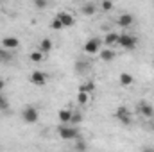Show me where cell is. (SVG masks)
Wrapping results in <instances>:
<instances>
[{
    "label": "cell",
    "instance_id": "cell-1",
    "mask_svg": "<svg viewBox=\"0 0 154 152\" xmlns=\"http://www.w3.org/2000/svg\"><path fill=\"white\" fill-rule=\"evenodd\" d=\"M57 134H59V138H63V140H79V138H81L79 129L74 127V125H61V127L57 129Z\"/></svg>",
    "mask_w": 154,
    "mask_h": 152
},
{
    "label": "cell",
    "instance_id": "cell-2",
    "mask_svg": "<svg viewBox=\"0 0 154 152\" xmlns=\"http://www.w3.org/2000/svg\"><path fill=\"white\" fill-rule=\"evenodd\" d=\"M136 36L129 34V32H122L118 34V45L124 48V50H134L136 48Z\"/></svg>",
    "mask_w": 154,
    "mask_h": 152
},
{
    "label": "cell",
    "instance_id": "cell-3",
    "mask_svg": "<svg viewBox=\"0 0 154 152\" xmlns=\"http://www.w3.org/2000/svg\"><path fill=\"white\" fill-rule=\"evenodd\" d=\"M22 118H23L25 123H36L38 118H39L38 108H34V106H27V108L22 111Z\"/></svg>",
    "mask_w": 154,
    "mask_h": 152
},
{
    "label": "cell",
    "instance_id": "cell-4",
    "mask_svg": "<svg viewBox=\"0 0 154 152\" xmlns=\"http://www.w3.org/2000/svg\"><path fill=\"white\" fill-rule=\"evenodd\" d=\"M115 118L120 122V123H124V125H129V123L133 122V114H131V111H129L125 106H120V108H116Z\"/></svg>",
    "mask_w": 154,
    "mask_h": 152
},
{
    "label": "cell",
    "instance_id": "cell-5",
    "mask_svg": "<svg viewBox=\"0 0 154 152\" xmlns=\"http://www.w3.org/2000/svg\"><path fill=\"white\" fill-rule=\"evenodd\" d=\"M100 45H102V39H99V38H91V39H88L86 43H84V52L86 54H99L100 52Z\"/></svg>",
    "mask_w": 154,
    "mask_h": 152
},
{
    "label": "cell",
    "instance_id": "cell-6",
    "mask_svg": "<svg viewBox=\"0 0 154 152\" xmlns=\"http://www.w3.org/2000/svg\"><path fill=\"white\" fill-rule=\"evenodd\" d=\"M29 81H31L34 86H45L47 81H48V77H47L45 72H41V70H34V72L29 75Z\"/></svg>",
    "mask_w": 154,
    "mask_h": 152
},
{
    "label": "cell",
    "instance_id": "cell-7",
    "mask_svg": "<svg viewBox=\"0 0 154 152\" xmlns=\"http://www.w3.org/2000/svg\"><path fill=\"white\" fill-rule=\"evenodd\" d=\"M56 18L63 23V27H72L74 23H75V18H74V14H70L68 11H59L57 14H56Z\"/></svg>",
    "mask_w": 154,
    "mask_h": 152
},
{
    "label": "cell",
    "instance_id": "cell-8",
    "mask_svg": "<svg viewBox=\"0 0 154 152\" xmlns=\"http://www.w3.org/2000/svg\"><path fill=\"white\" fill-rule=\"evenodd\" d=\"M116 23H118L122 29H127V27H131V25L134 23V16L129 14V13H124V14H120V16L116 18Z\"/></svg>",
    "mask_w": 154,
    "mask_h": 152
},
{
    "label": "cell",
    "instance_id": "cell-9",
    "mask_svg": "<svg viewBox=\"0 0 154 152\" xmlns=\"http://www.w3.org/2000/svg\"><path fill=\"white\" fill-rule=\"evenodd\" d=\"M20 47V39L16 36H5L2 39V48L5 50H13V48H18Z\"/></svg>",
    "mask_w": 154,
    "mask_h": 152
},
{
    "label": "cell",
    "instance_id": "cell-10",
    "mask_svg": "<svg viewBox=\"0 0 154 152\" xmlns=\"http://www.w3.org/2000/svg\"><path fill=\"white\" fill-rule=\"evenodd\" d=\"M138 111H140V114H142L143 118H152L154 116V108L149 104V102H140Z\"/></svg>",
    "mask_w": 154,
    "mask_h": 152
},
{
    "label": "cell",
    "instance_id": "cell-11",
    "mask_svg": "<svg viewBox=\"0 0 154 152\" xmlns=\"http://www.w3.org/2000/svg\"><path fill=\"white\" fill-rule=\"evenodd\" d=\"M102 45H106V48H111V47L118 45V34L116 32H108L102 39Z\"/></svg>",
    "mask_w": 154,
    "mask_h": 152
},
{
    "label": "cell",
    "instance_id": "cell-12",
    "mask_svg": "<svg viewBox=\"0 0 154 152\" xmlns=\"http://www.w3.org/2000/svg\"><path fill=\"white\" fill-rule=\"evenodd\" d=\"M72 111L70 109H59L57 111V118H59V122H61V125H68L70 123V120H72Z\"/></svg>",
    "mask_w": 154,
    "mask_h": 152
},
{
    "label": "cell",
    "instance_id": "cell-13",
    "mask_svg": "<svg viewBox=\"0 0 154 152\" xmlns=\"http://www.w3.org/2000/svg\"><path fill=\"white\" fill-rule=\"evenodd\" d=\"M118 81H120V86H124V88H129L133 82H134V77L131 75L129 72H122L120 77H118Z\"/></svg>",
    "mask_w": 154,
    "mask_h": 152
},
{
    "label": "cell",
    "instance_id": "cell-14",
    "mask_svg": "<svg viewBox=\"0 0 154 152\" xmlns=\"http://www.w3.org/2000/svg\"><path fill=\"white\" fill-rule=\"evenodd\" d=\"M81 13H82V14H86V16H91V14H95V13H97V5H95L93 2H86V4H82V5H81Z\"/></svg>",
    "mask_w": 154,
    "mask_h": 152
},
{
    "label": "cell",
    "instance_id": "cell-15",
    "mask_svg": "<svg viewBox=\"0 0 154 152\" xmlns=\"http://www.w3.org/2000/svg\"><path fill=\"white\" fill-rule=\"evenodd\" d=\"M115 50H111V48H102L100 52H99V57L102 59V61H106V63H109V61H113L115 59Z\"/></svg>",
    "mask_w": 154,
    "mask_h": 152
},
{
    "label": "cell",
    "instance_id": "cell-16",
    "mask_svg": "<svg viewBox=\"0 0 154 152\" xmlns=\"http://www.w3.org/2000/svg\"><path fill=\"white\" fill-rule=\"evenodd\" d=\"M52 39H48V38H43L41 41H39V52H43V54H48L50 50H52Z\"/></svg>",
    "mask_w": 154,
    "mask_h": 152
},
{
    "label": "cell",
    "instance_id": "cell-17",
    "mask_svg": "<svg viewBox=\"0 0 154 152\" xmlns=\"http://www.w3.org/2000/svg\"><path fill=\"white\" fill-rule=\"evenodd\" d=\"M79 91H84V93L91 95V93L95 91V82H93V81H86V82H82V84L79 86Z\"/></svg>",
    "mask_w": 154,
    "mask_h": 152
},
{
    "label": "cell",
    "instance_id": "cell-18",
    "mask_svg": "<svg viewBox=\"0 0 154 152\" xmlns=\"http://www.w3.org/2000/svg\"><path fill=\"white\" fill-rule=\"evenodd\" d=\"M14 61V56L5 50V48H0V63H13Z\"/></svg>",
    "mask_w": 154,
    "mask_h": 152
},
{
    "label": "cell",
    "instance_id": "cell-19",
    "mask_svg": "<svg viewBox=\"0 0 154 152\" xmlns=\"http://www.w3.org/2000/svg\"><path fill=\"white\" fill-rule=\"evenodd\" d=\"M90 102V95L84 93V91H77V104L79 106H86Z\"/></svg>",
    "mask_w": 154,
    "mask_h": 152
},
{
    "label": "cell",
    "instance_id": "cell-20",
    "mask_svg": "<svg viewBox=\"0 0 154 152\" xmlns=\"http://www.w3.org/2000/svg\"><path fill=\"white\" fill-rule=\"evenodd\" d=\"M29 59H31L32 63H41V61L45 59V54H43V52H39V50H36V52H31Z\"/></svg>",
    "mask_w": 154,
    "mask_h": 152
},
{
    "label": "cell",
    "instance_id": "cell-21",
    "mask_svg": "<svg viewBox=\"0 0 154 152\" xmlns=\"http://www.w3.org/2000/svg\"><path fill=\"white\" fill-rule=\"evenodd\" d=\"M0 111H9V100L4 93H0Z\"/></svg>",
    "mask_w": 154,
    "mask_h": 152
},
{
    "label": "cell",
    "instance_id": "cell-22",
    "mask_svg": "<svg viewBox=\"0 0 154 152\" xmlns=\"http://www.w3.org/2000/svg\"><path fill=\"white\" fill-rule=\"evenodd\" d=\"M50 29H54V31H61V29H65V27H63V23L54 16V20L50 22Z\"/></svg>",
    "mask_w": 154,
    "mask_h": 152
},
{
    "label": "cell",
    "instance_id": "cell-23",
    "mask_svg": "<svg viewBox=\"0 0 154 152\" xmlns=\"http://www.w3.org/2000/svg\"><path fill=\"white\" fill-rule=\"evenodd\" d=\"M77 143H75V150L77 152H84L86 150V141L82 140V138H79V140H75Z\"/></svg>",
    "mask_w": 154,
    "mask_h": 152
},
{
    "label": "cell",
    "instance_id": "cell-24",
    "mask_svg": "<svg viewBox=\"0 0 154 152\" xmlns=\"http://www.w3.org/2000/svg\"><path fill=\"white\" fill-rule=\"evenodd\" d=\"M81 122H82V114H81V113H74V114H72V120H70V123H74V127H77Z\"/></svg>",
    "mask_w": 154,
    "mask_h": 152
},
{
    "label": "cell",
    "instance_id": "cell-25",
    "mask_svg": "<svg viewBox=\"0 0 154 152\" xmlns=\"http://www.w3.org/2000/svg\"><path fill=\"white\" fill-rule=\"evenodd\" d=\"M100 7H102L104 11H111V9H113V2H109V0H104V2H100Z\"/></svg>",
    "mask_w": 154,
    "mask_h": 152
},
{
    "label": "cell",
    "instance_id": "cell-26",
    "mask_svg": "<svg viewBox=\"0 0 154 152\" xmlns=\"http://www.w3.org/2000/svg\"><path fill=\"white\" fill-rule=\"evenodd\" d=\"M48 5V2H45V0H34V7H38V9H45Z\"/></svg>",
    "mask_w": 154,
    "mask_h": 152
},
{
    "label": "cell",
    "instance_id": "cell-27",
    "mask_svg": "<svg viewBox=\"0 0 154 152\" xmlns=\"http://www.w3.org/2000/svg\"><path fill=\"white\" fill-rule=\"evenodd\" d=\"M86 66H88V65H86V63H82V61H77V63H75V70H77V72H84V70H86Z\"/></svg>",
    "mask_w": 154,
    "mask_h": 152
},
{
    "label": "cell",
    "instance_id": "cell-28",
    "mask_svg": "<svg viewBox=\"0 0 154 152\" xmlns=\"http://www.w3.org/2000/svg\"><path fill=\"white\" fill-rule=\"evenodd\" d=\"M142 152H154V147H149V145H145V147L142 149Z\"/></svg>",
    "mask_w": 154,
    "mask_h": 152
},
{
    "label": "cell",
    "instance_id": "cell-29",
    "mask_svg": "<svg viewBox=\"0 0 154 152\" xmlns=\"http://www.w3.org/2000/svg\"><path fill=\"white\" fill-rule=\"evenodd\" d=\"M4 90H5V81H4V79H0V93H2Z\"/></svg>",
    "mask_w": 154,
    "mask_h": 152
},
{
    "label": "cell",
    "instance_id": "cell-30",
    "mask_svg": "<svg viewBox=\"0 0 154 152\" xmlns=\"http://www.w3.org/2000/svg\"><path fill=\"white\" fill-rule=\"evenodd\" d=\"M152 127H154V122H152Z\"/></svg>",
    "mask_w": 154,
    "mask_h": 152
}]
</instances>
